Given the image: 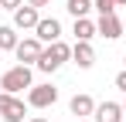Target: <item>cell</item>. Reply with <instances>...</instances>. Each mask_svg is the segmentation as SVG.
I'll use <instances>...</instances> for the list:
<instances>
[{
  "label": "cell",
  "instance_id": "cell-1",
  "mask_svg": "<svg viewBox=\"0 0 126 122\" xmlns=\"http://www.w3.org/2000/svg\"><path fill=\"white\" fill-rule=\"evenodd\" d=\"M31 85H34L31 64H14V68H7V71L0 75V92H10V95H17V92L31 88Z\"/></svg>",
  "mask_w": 126,
  "mask_h": 122
},
{
  "label": "cell",
  "instance_id": "cell-2",
  "mask_svg": "<svg viewBox=\"0 0 126 122\" xmlns=\"http://www.w3.org/2000/svg\"><path fill=\"white\" fill-rule=\"evenodd\" d=\"M65 61H72V48L65 44V41H55V44H44V54L38 61V71L44 75H51V71H58Z\"/></svg>",
  "mask_w": 126,
  "mask_h": 122
},
{
  "label": "cell",
  "instance_id": "cell-3",
  "mask_svg": "<svg viewBox=\"0 0 126 122\" xmlns=\"http://www.w3.org/2000/svg\"><path fill=\"white\" fill-rule=\"evenodd\" d=\"M27 115V102L10 95V92H0V119L3 122H24Z\"/></svg>",
  "mask_w": 126,
  "mask_h": 122
},
{
  "label": "cell",
  "instance_id": "cell-4",
  "mask_svg": "<svg viewBox=\"0 0 126 122\" xmlns=\"http://www.w3.org/2000/svg\"><path fill=\"white\" fill-rule=\"evenodd\" d=\"M58 102V88L55 85H31L27 88V105L31 109H48Z\"/></svg>",
  "mask_w": 126,
  "mask_h": 122
},
{
  "label": "cell",
  "instance_id": "cell-5",
  "mask_svg": "<svg viewBox=\"0 0 126 122\" xmlns=\"http://www.w3.org/2000/svg\"><path fill=\"white\" fill-rule=\"evenodd\" d=\"M14 54H17V61L21 64H38L41 61V54H44V44L38 37H24L17 48H14Z\"/></svg>",
  "mask_w": 126,
  "mask_h": 122
},
{
  "label": "cell",
  "instance_id": "cell-6",
  "mask_svg": "<svg viewBox=\"0 0 126 122\" xmlns=\"http://www.w3.org/2000/svg\"><path fill=\"white\" fill-rule=\"evenodd\" d=\"M34 37L41 41V44H55V41H62V20H58V17H41L38 27H34Z\"/></svg>",
  "mask_w": 126,
  "mask_h": 122
},
{
  "label": "cell",
  "instance_id": "cell-7",
  "mask_svg": "<svg viewBox=\"0 0 126 122\" xmlns=\"http://www.w3.org/2000/svg\"><path fill=\"white\" fill-rule=\"evenodd\" d=\"M38 20H41V10L31 7V3H24V7L14 10V27H17V31H34Z\"/></svg>",
  "mask_w": 126,
  "mask_h": 122
},
{
  "label": "cell",
  "instance_id": "cell-8",
  "mask_svg": "<svg viewBox=\"0 0 126 122\" xmlns=\"http://www.w3.org/2000/svg\"><path fill=\"white\" fill-rule=\"evenodd\" d=\"M95 34L106 41H116V37H123V20L116 17V14H106V17L95 20Z\"/></svg>",
  "mask_w": 126,
  "mask_h": 122
},
{
  "label": "cell",
  "instance_id": "cell-9",
  "mask_svg": "<svg viewBox=\"0 0 126 122\" xmlns=\"http://www.w3.org/2000/svg\"><path fill=\"white\" fill-rule=\"evenodd\" d=\"M72 61L79 64V68H92L95 64V51H92V41H75L72 44Z\"/></svg>",
  "mask_w": 126,
  "mask_h": 122
},
{
  "label": "cell",
  "instance_id": "cell-10",
  "mask_svg": "<svg viewBox=\"0 0 126 122\" xmlns=\"http://www.w3.org/2000/svg\"><path fill=\"white\" fill-rule=\"evenodd\" d=\"M126 112L119 102H102V105H95V122H123Z\"/></svg>",
  "mask_w": 126,
  "mask_h": 122
},
{
  "label": "cell",
  "instance_id": "cell-11",
  "mask_svg": "<svg viewBox=\"0 0 126 122\" xmlns=\"http://www.w3.org/2000/svg\"><path fill=\"white\" fill-rule=\"evenodd\" d=\"M68 109H72V115H79V119H89V115H95V102H92V95H72Z\"/></svg>",
  "mask_w": 126,
  "mask_h": 122
},
{
  "label": "cell",
  "instance_id": "cell-12",
  "mask_svg": "<svg viewBox=\"0 0 126 122\" xmlns=\"http://www.w3.org/2000/svg\"><path fill=\"white\" fill-rule=\"evenodd\" d=\"M72 34H75V41H92V37H95V20L79 17V20H75V27H72Z\"/></svg>",
  "mask_w": 126,
  "mask_h": 122
},
{
  "label": "cell",
  "instance_id": "cell-13",
  "mask_svg": "<svg viewBox=\"0 0 126 122\" xmlns=\"http://www.w3.org/2000/svg\"><path fill=\"white\" fill-rule=\"evenodd\" d=\"M17 44H21L17 27H14V24H3V27H0V51H14Z\"/></svg>",
  "mask_w": 126,
  "mask_h": 122
},
{
  "label": "cell",
  "instance_id": "cell-14",
  "mask_svg": "<svg viewBox=\"0 0 126 122\" xmlns=\"http://www.w3.org/2000/svg\"><path fill=\"white\" fill-rule=\"evenodd\" d=\"M65 10L79 20V17H89V10H95V7H92V0H68V3H65Z\"/></svg>",
  "mask_w": 126,
  "mask_h": 122
},
{
  "label": "cell",
  "instance_id": "cell-15",
  "mask_svg": "<svg viewBox=\"0 0 126 122\" xmlns=\"http://www.w3.org/2000/svg\"><path fill=\"white\" fill-rule=\"evenodd\" d=\"M92 7L99 10V17H106V14H116V3H112V0H92Z\"/></svg>",
  "mask_w": 126,
  "mask_h": 122
},
{
  "label": "cell",
  "instance_id": "cell-16",
  "mask_svg": "<svg viewBox=\"0 0 126 122\" xmlns=\"http://www.w3.org/2000/svg\"><path fill=\"white\" fill-rule=\"evenodd\" d=\"M24 3H27V0H0L3 10H17V7H24Z\"/></svg>",
  "mask_w": 126,
  "mask_h": 122
},
{
  "label": "cell",
  "instance_id": "cell-17",
  "mask_svg": "<svg viewBox=\"0 0 126 122\" xmlns=\"http://www.w3.org/2000/svg\"><path fill=\"white\" fill-rule=\"evenodd\" d=\"M116 88H119V92H126V68L116 75Z\"/></svg>",
  "mask_w": 126,
  "mask_h": 122
},
{
  "label": "cell",
  "instance_id": "cell-18",
  "mask_svg": "<svg viewBox=\"0 0 126 122\" xmlns=\"http://www.w3.org/2000/svg\"><path fill=\"white\" fill-rule=\"evenodd\" d=\"M27 3H31V7H38V10H41V7H48V3H51V0H27Z\"/></svg>",
  "mask_w": 126,
  "mask_h": 122
},
{
  "label": "cell",
  "instance_id": "cell-19",
  "mask_svg": "<svg viewBox=\"0 0 126 122\" xmlns=\"http://www.w3.org/2000/svg\"><path fill=\"white\" fill-rule=\"evenodd\" d=\"M27 122H48V119H44V115H31Z\"/></svg>",
  "mask_w": 126,
  "mask_h": 122
},
{
  "label": "cell",
  "instance_id": "cell-20",
  "mask_svg": "<svg viewBox=\"0 0 126 122\" xmlns=\"http://www.w3.org/2000/svg\"><path fill=\"white\" fill-rule=\"evenodd\" d=\"M112 3H116V7H126V0H112Z\"/></svg>",
  "mask_w": 126,
  "mask_h": 122
},
{
  "label": "cell",
  "instance_id": "cell-21",
  "mask_svg": "<svg viewBox=\"0 0 126 122\" xmlns=\"http://www.w3.org/2000/svg\"><path fill=\"white\" fill-rule=\"evenodd\" d=\"M123 112H126V102H123Z\"/></svg>",
  "mask_w": 126,
  "mask_h": 122
},
{
  "label": "cell",
  "instance_id": "cell-22",
  "mask_svg": "<svg viewBox=\"0 0 126 122\" xmlns=\"http://www.w3.org/2000/svg\"><path fill=\"white\" fill-rule=\"evenodd\" d=\"M123 64H126V54H123Z\"/></svg>",
  "mask_w": 126,
  "mask_h": 122
},
{
  "label": "cell",
  "instance_id": "cell-23",
  "mask_svg": "<svg viewBox=\"0 0 126 122\" xmlns=\"http://www.w3.org/2000/svg\"><path fill=\"white\" fill-rule=\"evenodd\" d=\"M79 122H89V119H79Z\"/></svg>",
  "mask_w": 126,
  "mask_h": 122
},
{
  "label": "cell",
  "instance_id": "cell-24",
  "mask_svg": "<svg viewBox=\"0 0 126 122\" xmlns=\"http://www.w3.org/2000/svg\"><path fill=\"white\" fill-rule=\"evenodd\" d=\"M123 122H126V119H123Z\"/></svg>",
  "mask_w": 126,
  "mask_h": 122
}]
</instances>
